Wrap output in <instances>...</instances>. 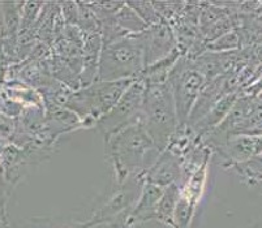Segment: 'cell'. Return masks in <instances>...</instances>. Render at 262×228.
I'll list each match as a JSON object with an SVG mask.
<instances>
[{
  "instance_id": "5",
  "label": "cell",
  "mask_w": 262,
  "mask_h": 228,
  "mask_svg": "<svg viewBox=\"0 0 262 228\" xmlns=\"http://www.w3.org/2000/svg\"><path fill=\"white\" fill-rule=\"evenodd\" d=\"M167 84L175 101L179 127L185 125L200 94L209 84L208 80L200 72L193 59L182 55L171 71Z\"/></svg>"
},
{
  "instance_id": "2",
  "label": "cell",
  "mask_w": 262,
  "mask_h": 228,
  "mask_svg": "<svg viewBox=\"0 0 262 228\" xmlns=\"http://www.w3.org/2000/svg\"><path fill=\"white\" fill-rule=\"evenodd\" d=\"M141 125L157 146L166 150L179 128L175 101L168 84L145 86Z\"/></svg>"
},
{
  "instance_id": "20",
  "label": "cell",
  "mask_w": 262,
  "mask_h": 228,
  "mask_svg": "<svg viewBox=\"0 0 262 228\" xmlns=\"http://www.w3.org/2000/svg\"><path fill=\"white\" fill-rule=\"evenodd\" d=\"M125 2H94V3H88V6L92 8L98 20L104 17L115 16L119 11L124 7Z\"/></svg>"
},
{
  "instance_id": "17",
  "label": "cell",
  "mask_w": 262,
  "mask_h": 228,
  "mask_svg": "<svg viewBox=\"0 0 262 228\" xmlns=\"http://www.w3.org/2000/svg\"><path fill=\"white\" fill-rule=\"evenodd\" d=\"M153 6L162 21H166L171 25L182 16L187 2H153Z\"/></svg>"
},
{
  "instance_id": "9",
  "label": "cell",
  "mask_w": 262,
  "mask_h": 228,
  "mask_svg": "<svg viewBox=\"0 0 262 228\" xmlns=\"http://www.w3.org/2000/svg\"><path fill=\"white\" fill-rule=\"evenodd\" d=\"M144 179L145 183H150L163 189L172 184H179L182 187V158L172 153L170 149H166L162 151L156 163L145 172Z\"/></svg>"
},
{
  "instance_id": "22",
  "label": "cell",
  "mask_w": 262,
  "mask_h": 228,
  "mask_svg": "<svg viewBox=\"0 0 262 228\" xmlns=\"http://www.w3.org/2000/svg\"><path fill=\"white\" fill-rule=\"evenodd\" d=\"M257 98H258V99H259V101H261V102H262V93H261V94H259V96H258V97H257Z\"/></svg>"
},
{
  "instance_id": "13",
  "label": "cell",
  "mask_w": 262,
  "mask_h": 228,
  "mask_svg": "<svg viewBox=\"0 0 262 228\" xmlns=\"http://www.w3.org/2000/svg\"><path fill=\"white\" fill-rule=\"evenodd\" d=\"M180 192H182V187L179 184H172L167 187L163 191V194L157 206L156 220L163 223L164 225L170 228H173V215H175V209L178 205L179 197H180Z\"/></svg>"
},
{
  "instance_id": "16",
  "label": "cell",
  "mask_w": 262,
  "mask_h": 228,
  "mask_svg": "<svg viewBox=\"0 0 262 228\" xmlns=\"http://www.w3.org/2000/svg\"><path fill=\"white\" fill-rule=\"evenodd\" d=\"M196 206V203L193 202L187 194L180 192V197H179L175 209V215H173V228H189Z\"/></svg>"
},
{
  "instance_id": "11",
  "label": "cell",
  "mask_w": 262,
  "mask_h": 228,
  "mask_svg": "<svg viewBox=\"0 0 262 228\" xmlns=\"http://www.w3.org/2000/svg\"><path fill=\"white\" fill-rule=\"evenodd\" d=\"M102 47L103 43H102L101 34L85 38V43L82 47V72L80 76L81 87H86L95 82V78L98 75Z\"/></svg>"
},
{
  "instance_id": "8",
  "label": "cell",
  "mask_w": 262,
  "mask_h": 228,
  "mask_svg": "<svg viewBox=\"0 0 262 228\" xmlns=\"http://www.w3.org/2000/svg\"><path fill=\"white\" fill-rule=\"evenodd\" d=\"M222 158L223 166H231L247 162L252 156L262 154V134L249 136V134H236L228 137L226 141L213 149Z\"/></svg>"
},
{
  "instance_id": "7",
  "label": "cell",
  "mask_w": 262,
  "mask_h": 228,
  "mask_svg": "<svg viewBox=\"0 0 262 228\" xmlns=\"http://www.w3.org/2000/svg\"><path fill=\"white\" fill-rule=\"evenodd\" d=\"M139 38L144 52L145 68L163 60L178 50L172 26L166 21L149 26L144 33L139 34Z\"/></svg>"
},
{
  "instance_id": "19",
  "label": "cell",
  "mask_w": 262,
  "mask_h": 228,
  "mask_svg": "<svg viewBox=\"0 0 262 228\" xmlns=\"http://www.w3.org/2000/svg\"><path fill=\"white\" fill-rule=\"evenodd\" d=\"M128 6L142 18L147 26H153L162 22V18L157 13L153 2H127Z\"/></svg>"
},
{
  "instance_id": "21",
  "label": "cell",
  "mask_w": 262,
  "mask_h": 228,
  "mask_svg": "<svg viewBox=\"0 0 262 228\" xmlns=\"http://www.w3.org/2000/svg\"><path fill=\"white\" fill-rule=\"evenodd\" d=\"M61 12L63 17L66 20V24L68 25L77 26L78 22V4L73 2H66L61 4Z\"/></svg>"
},
{
  "instance_id": "10",
  "label": "cell",
  "mask_w": 262,
  "mask_h": 228,
  "mask_svg": "<svg viewBox=\"0 0 262 228\" xmlns=\"http://www.w3.org/2000/svg\"><path fill=\"white\" fill-rule=\"evenodd\" d=\"M163 188H159L150 183H145L137 202L128 215L125 228H135L137 225L149 222V220H156L157 206L163 194Z\"/></svg>"
},
{
  "instance_id": "1",
  "label": "cell",
  "mask_w": 262,
  "mask_h": 228,
  "mask_svg": "<svg viewBox=\"0 0 262 228\" xmlns=\"http://www.w3.org/2000/svg\"><path fill=\"white\" fill-rule=\"evenodd\" d=\"M161 153L141 123L104 140V155L113 165L118 185L136 175H145Z\"/></svg>"
},
{
  "instance_id": "4",
  "label": "cell",
  "mask_w": 262,
  "mask_h": 228,
  "mask_svg": "<svg viewBox=\"0 0 262 228\" xmlns=\"http://www.w3.org/2000/svg\"><path fill=\"white\" fill-rule=\"evenodd\" d=\"M136 80H121L113 82L95 81L86 87L71 93L67 98V110L72 111L82 124H95L123 97Z\"/></svg>"
},
{
  "instance_id": "12",
  "label": "cell",
  "mask_w": 262,
  "mask_h": 228,
  "mask_svg": "<svg viewBox=\"0 0 262 228\" xmlns=\"http://www.w3.org/2000/svg\"><path fill=\"white\" fill-rule=\"evenodd\" d=\"M180 56H182L180 51L176 50V51H173L170 56H167V58L163 59V60L145 68L141 77H140L139 80H141L146 87L166 84L171 71H172V68L175 66L176 61L180 59Z\"/></svg>"
},
{
  "instance_id": "15",
  "label": "cell",
  "mask_w": 262,
  "mask_h": 228,
  "mask_svg": "<svg viewBox=\"0 0 262 228\" xmlns=\"http://www.w3.org/2000/svg\"><path fill=\"white\" fill-rule=\"evenodd\" d=\"M233 170L237 171L242 180L247 185H253L262 180V154L252 156L247 162L239 163L233 166Z\"/></svg>"
},
{
  "instance_id": "18",
  "label": "cell",
  "mask_w": 262,
  "mask_h": 228,
  "mask_svg": "<svg viewBox=\"0 0 262 228\" xmlns=\"http://www.w3.org/2000/svg\"><path fill=\"white\" fill-rule=\"evenodd\" d=\"M239 50H243V47L236 30H232V32L227 33V34L222 35L221 38L209 43L208 47H206V51L213 52H230L239 51Z\"/></svg>"
},
{
  "instance_id": "3",
  "label": "cell",
  "mask_w": 262,
  "mask_h": 228,
  "mask_svg": "<svg viewBox=\"0 0 262 228\" xmlns=\"http://www.w3.org/2000/svg\"><path fill=\"white\" fill-rule=\"evenodd\" d=\"M144 70V52L139 34H130L102 47L95 81L139 80Z\"/></svg>"
},
{
  "instance_id": "14",
  "label": "cell",
  "mask_w": 262,
  "mask_h": 228,
  "mask_svg": "<svg viewBox=\"0 0 262 228\" xmlns=\"http://www.w3.org/2000/svg\"><path fill=\"white\" fill-rule=\"evenodd\" d=\"M116 21L128 34H141L149 28L142 21V18L128 6L127 2L123 8L116 13Z\"/></svg>"
},
{
  "instance_id": "6",
  "label": "cell",
  "mask_w": 262,
  "mask_h": 228,
  "mask_svg": "<svg viewBox=\"0 0 262 228\" xmlns=\"http://www.w3.org/2000/svg\"><path fill=\"white\" fill-rule=\"evenodd\" d=\"M144 93V82L141 80H136L113 107V110L95 123V127L98 128L104 140L141 122Z\"/></svg>"
}]
</instances>
